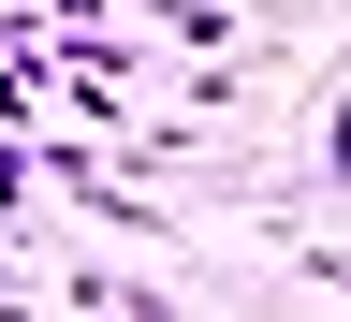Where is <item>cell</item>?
Here are the masks:
<instances>
[{
    "mask_svg": "<svg viewBox=\"0 0 351 322\" xmlns=\"http://www.w3.org/2000/svg\"><path fill=\"white\" fill-rule=\"evenodd\" d=\"M103 15H161V30H176V59H205V44H234L249 15H278V0H103Z\"/></svg>",
    "mask_w": 351,
    "mask_h": 322,
    "instance_id": "obj_1",
    "label": "cell"
}]
</instances>
